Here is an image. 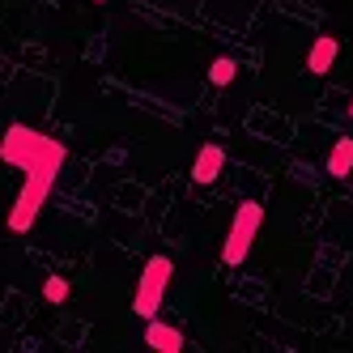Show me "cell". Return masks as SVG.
<instances>
[{
  "instance_id": "obj_1",
  "label": "cell",
  "mask_w": 353,
  "mask_h": 353,
  "mask_svg": "<svg viewBox=\"0 0 353 353\" xmlns=\"http://www.w3.org/2000/svg\"><path fill=\"white\" fill-rule=\"evenodd\" d=\"M64 158H68L64 141L47 137L39 128H26V123H9L5 128V137H0V162L17 166L21 174H26V183H21L13 209H9V230L13 234H26L39 221L47 196H52V188H56V174L64 170Z\"/></svg>"
},
{
  "instance_id": "obj_7",
  "label": "cell",
  "mask_w": 353,
  "mask_h": 353,
  "mask_svg": "<svg viewBox=\"0 0 353 353\" xmlns=\"http://www.w3.org/2000/svg\"><path fill=\"white\" fill-rule=\"evenodd\" d=\"M327 174H332V179H349L353 174V141L349 137H341L332 145V154H327Z\"/></svg>"
},
{
  "instance_id": "obj_8",
  "label": "cell",
  "mask_w": 353,
  "mask_h": 353,
  "mask_svg": "<svg viewBox=\"0 0 353 353\" xmlns=\"http://www.w3.org/2000/svg\"><path fill=\"white\" fill-rule=\"evenodd\" d=\"M234 77H239V64H234L230 56H217V60L209 64V81H213L217 90H225V85H230Z\"/></svg>"
},
{
  "instance_id": "obj_9",
  "label": "cell",
  "mask_w": 353,
  "mask_h": 353,
  "mask_svg": "<svg viewBox=\"0 0 353 353\" xmlns=\"http://www.w3.org/2000/svg\"><path fill=\"white\" fill-rule=\"evenodd\" d=\"M43 298L47 302H64L68 298V281H64V276H47V281H43Z\"/></svg>"
},
{
  "instance_id": "obj_3",
  "label": "cell",
  "mask_w": 353,
  "mask_h": 353,
  "mask_svg": "<svg viewBox=\"0 0 353 353\" xmlns=\"http://www.w3.org/2000/svg\"><path fill=\"white\" fill-rule=\"evenodd\" d=\"M260 225H264V209L256 205V200H243L234 221H230V234H225V247H221V260L230 264V268L251 256V243H256Z\"/></svg>"
},
{
  "instance_id": "obj_5",
  "label": "cell",
  "mask_w": 353,
  "mask_h": 353,
  "mask_svg": "<svg viewBox=\"0 0 353 353\" xmlns=\"http://www.w3.org/2000/svg\"><path fill=\"white\" fill-rule=\"evenodd\" d=\"M221 166H225V149L221 145H205L196 154V162H192V183H200V188L213 183L217 174H221Z\"/></svg>"
},
{
  "instance_id": "obj_2",
  "label": "cell",
  "mask_w": 353,
  "mask_h": 353,
  "mask_svg": "<svg viewBox=\"0 0 353 353\" xmlns=\"http://www.w3.org/2000/svg\"><path fill=\"white\" fill-rule=\"evenodd\" d=\"M170 276H174L170 256H149L141 281H137V298H132V311H137L141 319H154V315H158L162 298H166V290H170Z\"/></svg>"
},
{
  "instance_id": "obj_6",
  "label": "cell",
  "mask_w": 353,
  "mask_h": 353,
  "mask_svg": "<svg viewBox=\"0 0 353 353\" xmlns=\"http://www.w3.org/2000/svg\"><path fill=\"white\" fill-rule=\"evenodd\" d=\"M336 56H341V43L336 39H315V47H311V56H307V72H315V77H323L327 68L336 64Z\"/></svg>"
},
{
  "instance_id": "obj_10",
  "label": "cell",
  "mask_w": 353,
  "mask_h": 353,
  "mask_svg": "<svg viewBox=\"0 0 353 353\" xmlns=\"http://www.w3.org/2000/svg\"><path fill=\"white\" fill-rule=\"evenodd\" d=\"M349 119H353V103H349Z\"/></svg>"
},
{
  "instance_id": "obj_4",
  "label": "cell",
  "mask_w": 353,
  "mask_h": 353,
  "mask_svg": "<svg viewBox=\"0 0 353 353\" xmlns=\"http://www.w3.org/2000/svg\"><path fill=\"white\" fill-rule=\"evenodd\" d=\"M145 345L154 349V353H183V349H188V336L179 332V327H170V323L149 319V327H145Z\"/></svg>"
}]
</instances>
